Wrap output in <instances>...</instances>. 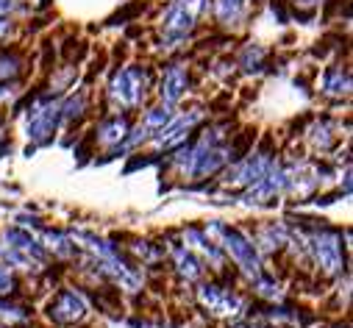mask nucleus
<instances>
[{
	"mask_svg": "<svg viewBox=\"0 0 353 328\" xmlns=\"http://www.w3.org/2000/svg\"><path fill=\"white\" fill-rule=\"evenodd\" d=\"M14 9V0H0V17H6Z\"/></svg>",
	"mask_w": 353,
	"mask_h": 328,
	"instance_id": "c85d7f7f",
	"label": "nucleus"
},
{
	"mask_svg": "<svg viewBox=\"0 0 353 328\" xmlns=\"http://www.w3.org/2000/svg\"><path fill=\"white\" fill-rule=\"evenodd\" d=\"M328 131H331L328 123H317V125L312 128V142H314L317 147H323V150L331 145V134H328Z\"/></svg>",
	"mask_w": 353,
	"mask_h": 328,
	"instance_id": "5701e85b",
	"label": "nucleus"
},
{
	"mask_svg": "<svg viewBox=\"0 0 353 328\" xmlns=\"http://www.w3.org/2000/svg\"><path fill=\"white\" fill-rule=\"evenodd\" d=\"M187 245L192 251H198V254H203V259H209L214 267H220L223 265V254H220V248L212 242V239H206L201 231H195V228H190L187 231Z\"/></svg>",
	"mask_w": 353,
	"mask_h": 328,
	"instance_id": "ddd939ff",
	"label": "nucleus"
},
{
	"mask_svg": "<svg viewBox=\"0 0 353 328\" xmlns=\"http://www.w3.org/2000/svg\"><path fill=\"white\" fill-rule=\"evenodd\" d=\"M6 31H9V23H6V20H3V17H0V37H3V34H6Z\"/></svg>",
	"mask_w": 353,
	"mask_h": 328,
	"instance_id": "c756f323",
	"label": "nucleus"
},
{
	"mask_svg": "<svg viewBox=\"0 0 353 328\" xmlns=\"http://www.w3.org/2000/svg\"><path fill=\"white\" fill-rule=\"evenodd\" d=\"M12 287H14V281H12V276L0 267V295H9L12 292Z\"/></svg>",
	"mask_w": 353,
	"mask_h": 328,
	"instance_id": "bb28decb",
	"label": "nucleus"
},
{
	"mask_svg": "<svg viewBox=\"0 0 353 328\" xmlns=\"http://www.w3.org/2000/svg\"><path fill=\"white\" fill-rule=\"evenodd\" d=\"M284 184H287L284 170L279 167V164H268V170L261 173V178L253 181V184L245 189L242 201H245V203H268L270 198H276L279 192H284Z\"/></svg>",
	"mask_w": 353,
	"mask_h": 328,
	"instance_id": "20e7f679",
	"label": "nucleus"
},
{
	"mask_svg": "<svg viewBox=\"0 0 353 328\" xmlns=\"http://www.w3.org/2000/svg\"><path fill=\"white\" fill-rule=\"evenodd\" d=\"M125 134H128V123L123 117H112L101 125V142L103 145H117L125 139Z\"/></svg>",
	"mask_w": 353,
	"mask_h": 328,
	"instance_id": "dca6fc26",
	"label": "nucleus"
},
{
	"mask_svg": "<svg viewBox=\"0 0 353 328\" xmlns=\"http://www.w3.org/2000/svg\"><path fill=\"white\" fill-rule=\"evenodd\" d=\"M242 6H245V0H214V12L220 17V23L231 25L242 17Z\"/></svg>",
	"mask_w": 353,
	"mask_h": 328,
	"instance_id": "6ab92c4d",
	"label": "nucleus"
},
{
	"mask_svg": "<svg viewBox=\"0 0 353 328\" xmlns=\"http://www.w3.org/2000/svg\"><path fill=\"white\" fill-rule=\"evenodd\" d=\"M198 298H201V303L209 309V311H214V314H236L239 309H242V300L236 298V295H231V292H225V289H220V287H214V284H206V287H201L198 289Z\"/></svg>",
	"mask_w": 353,
	"mask_h": 328,
	"instance_id": "0eeeda50",
	"label": "nucleus"
},
{
	"mask_svg": "<svg viewBox=\"0 0 353 328\" xmlns=\"http://www.w3.org/2000/svg\"><path fill=\"white\" fill-rule=\"evenodd\" d=\"M12 75H17V59H12V56H0V81H3V78H12Z\"/></svg>",
	"mask_w": 353,
	"mask_h": 328,
	"instance_id": "a878e982",
	"label": "nucleus"
},
{
	"mask_svg": "<svg viewBox=\"0 0 353 328\" xmlns=\"http://www.w3.org/2000/svg\"><path fill=\"white\" fill-rule=\"evenodd\" d=\"M170 120H172V112H170V106H159V109H150L148 112V117H145V123L139 125L145 134H159L164 125H170Z\"/></svg>",
	"mask_w": 353,
	"mask_h": 328,
	"instance_id": "f3484780",
	"label": "nucleus"
},
{
	"mask_svg": "<svg viewBox=\"0 0 353 328\" xmlns=\"http://www.w3.org/2000/svg\"><path fill=\"white\" fill-rule=\"evenodd\" d=\"M256 289H259L261 298H268V300H279L281 298V287L268 281V278H256Z\"/></svg>",
	"mask_w": 353,
	"mask_h": 328,
	"instance_id": "4be33fe9",
	"label": "nucleus"
},
{
	"mask_svg": "<svg viewBox=\"0 0 353 328\" xmlns=\"http://www.w3.org/2000/svg\"><path fill=\"white\" fill-rule=\"evenodd\" d=\"M6 239L12 242V248H14V251L26 254L31 262H45V259H48V251L42 248V245H39L31 234H26V231H20V228H12V231L6 234Z\"/></svg>",
	"mask_w": 353,
	"mask_h": 328,
	"instance_id": "f8f14e48",
	"label": "nucleus"
},
{
	"mask_svg": "<svg viewBox=\"0 0 353 328\" xmlns=\"http://www.w3.org/2000/svg\"><path fill=\"white\" fill-rule=\"evenodd\" d=\"M347 87H350V78H347V72H342L339 67L328 70V75H325V84H323L325 95L339 98V95H345V92H347Z\"/></svg>",
	"mask_w": 353,
	"mask_h": 328,
	"instance_id": "a211bd4d",
	"label": "nucleus"
},
{
	"mask_svg": "<svg viewBox=\"0 0 353 328\" xmlns=\"http://www.w3.org/2000/svg\"><path fill=\"white\" fill-rule=\"evenodd\" d=\"M50 320H56V322H61V325H70V322H78V320H83V314H86V303H83V298L78 295V292H72V289H64L53 303H50Z\"/></svg>",
	"mask_w": 353,
	"mask_h": 328,
	"instance_id": "423d86ee",
	"label": "nucleus"
},
{
	"mask_svg": "<svg viewBox=\"0 0 353 328\" xmlns=\"http://www.w3.org/2000/svg\"><path fill=\"white\" fill-rule=\"evenodd\" d=\"M201 117H203V112H201V109H195V112L184 114L181 120H170L172 125L159 131L156 145H159V147H172V145H181V142L187 139V134H190V131H192V128L201 123Z\"/></svg>",
	"mask_w": 353,
	"mask_h": 328,
	"instance_id": "6e6552de",
	"label": "nucleus"
},
{
	"mask_svg": "<svg viewBox=\"0 0 353 328\" xmlns=\"http://www.w3.org/2000/svg\"><path fill=\"white\" fill-rule=\"evenodd\" d=\"M292 3H295V9L309 12V9H314V6H317V0H292Z\"/></svg>",
	"mask_w": 353,
	"mask_h": 328,
	"instance_id": "cd10ccee",
	"label": "nucleus"
},
{
	"mask_svg": "<svg viewBox=\"0 0 353 328\" xmlns=\"http://www.w3.org/2000/svg\"><path fill=\"white\" fill-rule=\"evenodd\" d=\"M209 234H217V236L223 239L225 251H228L231 259L245 270V276H250L253 281L261 278V262H259V254H256V245H253L245 234H239V231H234V228H225V225H220V223H214V225L209 228Z\"/></svg>",
	"mask_w": 353,
	"mask_h": 328,
	"instance_id": "f257e3e1",
	"label": "nucleus"
},
{
	"mask_svg": "<svg viewBox=\"0 0 353 328\" xmlns=\"http://www.w3.org/2000/svg\"><path fill=\"white\" fill-rule=\"evenodd\" d=\"M83 95H78V98H72L70 103H64L61 106V117H67V120H72V117H78L81 114V109H83Z\"/></svg>",
	"mask_w": 353,
	"mask_h": 328,
	"instance_id": "393cba45",
	"label": "nucleus"
},
{
	"mask_svg": "<svg viewBox=\"0 0 353 328\" xmlns=\"http://www.w3.org/2000/svg\"><path fill=\"white\" fill-rule=\"evenodd\" d=\"M268 156H261V153H256V156H248L245 161H239V164H234V167L228 170V184H242V187H250L253 181H259L261 178V173L268 170Z\"/></svg>",
	"mask_w": 353,
	"mask_h": 328,
	"instance_id": "1a4fd4ad",
	"label": "nucleus"
},
{
	"mask_svg": "<svg viewBox=\"0 0 353 328\" xmlns=\"http://www.w3.org/2000/svg\"><path fill=\"white\" fill-rule=\"evenodd\" d=\"M61 117V106L59 103H39L31 114H28V136L34 142H48L59 125Z\"/></svg>",
	"mask_w": 353,
	"mask_h": 328,
	"instance_id": "39448f33",
	"label": "nucleus"
},
{
	"mask_svg": "<svg viewBox=\"0 0 353 328\" xmlns=\"http://www.w3.org/2000/svg\"><path fill=\"white\" fill-rule=\"evenodd\" d=\"M0 320H3V322H26L28 311L17 309V306H9V303H0Z\"/></svg>",
	"mask_w": 353,
	"mask_h": 328,
	"instance_id": "412c9836",
	"label": "nucleus"
},
{
	"mask_svg": "<svg viewBox=\"0 0 353 328\" xmlns=\"http://www.w3.org/2000/svg\"><path fill=\"white\" fill-rule=\"evenodd\" d=\"M284 242H287V234H284V228H276V225H268L259 234L261 251H276V248H281Z\"/></svg>",
	"mask_w": 353,
	"mask_h": 328,
	"instance_id": "aec40b11",
	"label": "nucleus"
},
{
	"mask_svg": "<svg viewBox=\"0 0 353 328\" xmlns=\"http://www.w3.org/2000/svg\"><path fill=\"white\" fill-rule=\"evenodd\" d=\"M172 256H175V267H179L181 278H187V281H198V278L203 276V267H201V262L192 256L190 248H175Z\"/></svg>",
	"mask_w": 353,
	"mask_h": 328,
	"instance_id": "4468645a",
	"label": "nucleus"
},
{
	"mask_svg": "<svg viewBox=\"0 0 353 328\" xmlns=\"http://www.w3.org/2000/svg\"><path fill=\"white\" fill-rule=\"evenodd\" d=\"M309 251L314 256V262L320 265V270L325 276H336L342 270V248H339V236L331 231H317L309 239Z\"/></svg>",
	"mask_w": 353,
	"mask_h": 328,
	"instance_id": "7ed1b4c3",
	"label": "nucleus"
},
{
	"mask_svg": "<svg viewBox=\"0 0 353 328\" xmlns=\"http://www.w3.org/2000/svg\"><path fill=\"white\" fill-rule=\"evenodd\" d=\"M187 70L181 67V64H172V67H167V72H164V78H161V101L167 103V106H172L175 101H181V95H184V90H187Z\"/></svg>",
	"mask_w": 353,
	"mask_h": 328,
	"instance_id": "9d476101",
	"label": "nucleus"
},
{
	"mask_svg": "<svg viewBox=\"0 0 353 328\" xmlns=\"http://www.w3.org/2000/svg\"><path fill=\"white\" fill-rule=\"evenodd\" d=\"M145 87H148V72L139 70V67H125V70H120V72L112 78L109 95H112V101H114L120 109H134V106L142 101Z\"/></svg>",
	"mask_w": 353,
	"mask_h": 328,
	"instance_id": "f03ea898",
	"label": "nucleus"
},
{
	"mask_svg": "<svg viewBox=\"0 0 353 328\" xmlns=\"http://www.w3.org/2000/svg\"><path fill=\"white\" fill-rule=\"evenodd\" d=\"M192 25H195V17L190 12H184L179 3L167 9V14H164V31H167L170 39H184L192 31Z\"/></svg>",
	"mask_w": 353,
	"mask_h": 328,
	"instance_id": "9b49d317",
	"label": "nucleus"
},
{
	"mask_svg": "<svg viewBox=\"0 0 353 328\" xmlns=\"http://www.w3.org/2000/svg\"><path fill=\"white\" fill-rule=\"evenodd\" d=\"M42 239L48 248L45 251H53L56 256H72L75 254V245L67 234H59V231H42Z\"/></svg>",
	"mask_w": 353,
	"mask_h": 328,
	"instance_id": "2eb2a0df",
	"label": "nucleus"
},
{
	"mask_svg": "<svg viewBox=\"0 0 353 328\" xmlns=\"http://www.w3.org/2000/svg\"><path fill=\"white\" fill-rule=\"evenodd\" d=\"M179 6L184 9V12H190L195 20L206 12V6H209V0H179Z\"/></svg>",
	"mask_w": 353,
	"mask_h": 328,
	"instance_id": "b1692460",
	"label": "nucleus"
}]
</instances>
